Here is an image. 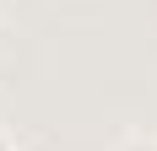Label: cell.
Returning a JSON list of instances; mask_svg holds the SVG:
<instances>
[{
    "mask_svg": "<svg viewBox=\"0 0 157 151\" xmlns=\"http://www.w3.org/2000/svg\"><path fill=\"white\" fill-rule=\"evenodd\" d=\"M0 151H6V140H0Z\"/></svg>",
    "mask_w": 157,
    "mask_h": 151,
    "instance_id": "cell-2",
    "label": "cell"
},
{
    "mask_svg": "<svg viewBox=\"0 0 157 151\" xmlns=\"http://www.w3.org/2000/svg\"><path fill=\"white\" fill-rule=\"evenodd\" d=\"M119 151H157V140H125Z\"/></svg>",
    "mask_w": 157,
    "mask_h": 151,
    "instance_id": "cell-1",
    "label": "cell"
}]
</instances>
